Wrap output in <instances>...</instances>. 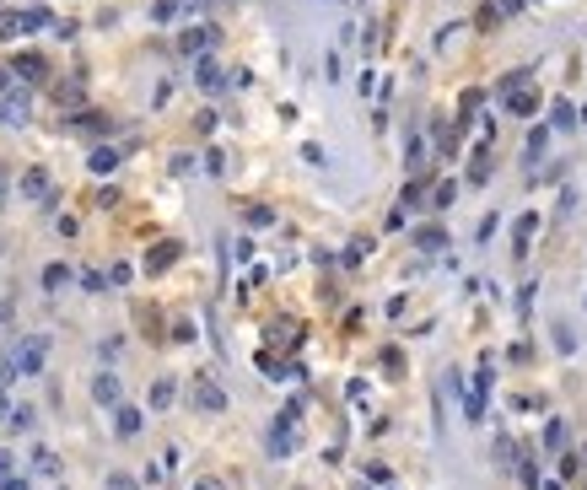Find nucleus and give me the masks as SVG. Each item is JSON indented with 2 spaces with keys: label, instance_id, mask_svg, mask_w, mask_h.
Masks as SVG:
<instances>
[{
  "label": "nucleus",
  "instance_id": "nucleus-1",
  "mask_svg": "<svg viewBox=\"0 0 587 490\" xmlns=\"http://www.w3.org/2000/svg\"><path fill=\"white\" fill-rule=\"evenodd\" d=\"M43 361H49V340H43V334L16 340L11 350H6V361H0V388H11L16 377H38V372H43Z\"/></svg>",
  "mask_w": 587,
  "mask_h": 490
},
{
  "label": "nucleus",
  "instance_id": "nucleus-2",
  "mask_svg": "<svg viewBox=\"0 0 587 490\" xmlns=\"http://www.w3.org/2000/svg\"><path fill=\"white\" fill-rule=\"evenodd\" d=\"M0 124H11V130L27 124V86H16L11 71H0Z\"/></svg>",
  "mask_w": 587,
  "mask_h": 490
},
{
  "label": "nucleus",
  "instance_id": "nucleus-3",
  "mask_svg": "<svg viewBox=\"0 0 587 490\" xmlns=\"http://www.w3.org/2000/svg\"><path fill=\"white\" fill-rule=\"evenodd\" d=\"M485 399H490V355L479 361V372H474V388L464 393V415H469V426H479V420H485Z\"/></svg>",
  "mask_w": 587,
  "mask_h": 490
},
{
  "label": "nucleus",
  "instance_id": "nucleus-4",
  "mask_svg": "<svg viewBox=\"0 0 587 490\" xmlns=\"http://www.w3.org/2000/svg\"><path fill=\"white\" fill-rule=\"evenodd\" d=\"M296 447V431H291V415H281L275 426H269V442H264V453L269 458H286Z\"/></svg>",
  "mask_w": 587,
  "mask_h": 490
},
{
  "label": "nucleus",
  "instance_id": "nucleus-5",
  "mask_svg": "<svg viewBox=\"0 0 587 490\" xmlns=\"http://www.w3.org/2000/svg\"><path fill=\"white\" fill-rule=\"evenodd\" d=\"M113 410H119V415H113V437L135 442V437H140V426H146V415H140L135 405H113Z\"/></svg>",
  "mask_w": 587,
  "mask_h": 490
},
{
  "label": "nucleus",
  "instance_id": "nucleus-6",
  "mask_svg": "<svg viewBox=\"0 0 587 490\" xmlns=\"http://www.w3.org/2000/svg\"><path fill=\"white\" fill-rule=\"evenodd\" d=\"M210 43H216V27H189V33H178V54H189V60L205 54Z\"/></svg>",
  "mask_w": 587,
  "mask_h": 490
},
{
  "label": "nucleus",
  "instance_id": "nucleus-7",
  "mask_svg": "<svg viewBox=\"0 0 587 490\" xmlns=\"http://www.w3.org/2000/svg\"><path fill=\"white\" fill-rule=\"evenodd\" d=\"M92 399H98V405H119L124 399V388H119V377H113V372H98V377H92Z\"/></svg>",
  "mask_w": 587,
  "mask_h": 490
},
{
  "label": "nucleus",
  "instance_id": "nucleus-8",
  "mask_svg": "<svg viewBox=\"0 0 587 490\" xmlns=\"http://www.w3.org/2000/svg\"><path fill=\"white\" fill-rule=\"evenodd\" d=\"M194 75H199V92H210V98H216V92H227V86H221V65L210 60V54H199Z\"/></svg>",
  "mask_w": 587,
  "mask_h": 490
},
{
  "label": "nucleus",
  "instance_id": "nucleus-9",
  "mask_svg": "<svg viewBox=\"0 0 587 490\" xmlns=\"http://www.w3.org/2000/svg\"><path fill=\"white\" fill-rule=\"evenodd\" d=\"M194 405L216 415V410H227V393H221V388H216L210 377H199V382H194Z\"/></svg>",
  "mask_w": 587,
  "mask_h": 490
},
{
  "label": "nucleus",
  "instance_id": "nucleus-10",
  "mask_svg": "<svg viewBox=\"0 0 587 490\" xmlns=\"http://www.w3.org/2000/svg\"><path fill=\"white\" fill-rule=\"evenodd\" d=\"M11 75H27V81H49V65L38 60V54H16V60H11Z\"/></svg>",
  "mask_w": 587,
  "mask_h": 490
},
{
  "label": "nucleus",
  "instance_id": "nucleus-11",
  "mask_svg": "<svg viewBox=\"0 0 587 490\" xmlns=\"http://www.w3.org/2000/svg\"><path fill=\"white\" fill-rule=\"evenodd\" d=\"M415 248H420V254H442V248H447V232H442V226H420Z\"/></svg>",
  "mask_w": 587,
  "mask_h": 490
},
{
  "label": "nucleus",
  "instance_id": "nucleus-12",
  "mask_svg": "<svg viewBox=\"0 0 587 490\" xmlns=\"http://www.w3.org/2000/svg\"><path fill=\"white\" fill-rule=\"evenodd\" d=\"M22 194H27V199H49V178H43V167H27Z\"/></svg>",
  "mask_w": 587,
  "mask_h": 490
},
{
  "label": "nucleus",
  "instance_id": "nucleus-13",
  "mask_svg": "<svg viewBox=\"0 0 587 490\" xmlns=\"http://www.w3.org/2000/svg\"><path fill=\"white\" fill-rule=\"evenodd\" d=\"M178 254H184L178 243H157V248H151V259H146V270H167V264H172Z\"/></svg>",
  "mask_w": 587,
  "mask_h": 490
},
{
  "label": "nucleus",
  "instance_id": "nucleus-14",
  "mask_svg": "<svg viewBox=\"0 0 587 490\" xmlns=\"http://www.w3.org/2000/svg\"><path fill=\"white\" fill-rule=\"evenodd\" d=\"M33 474H43V479H54L60 474V458L49 453V447H33Z\"/></svg>",
  "mask_w": 587,
  "mask_h": 490
},
{
  "label": "nucleus",
  "instance_id": "nucleus-15",
  "mask_svg": "<svg viewBox=\"0 0 587 490\" xmlns=\"http://www.w3.org/2000/svg\"><path fill=\"white\" fill-rule=\"evenodd\" d=\"M566 420H550V426H544V453H566Z\"/></svg>",
  "mask_w": 587,
  "mask_h": 490
},
{
  "label": "nucleus",
  "instance_id": "nucleus-16",
  "mask_svg": "<svg viewBox=\"0 0 587 490\" xmlns=\"http://www.w3.org/2000/svg\"><path fill=\"white\" fill-rule=\"evenodd\" d=\"M550 334H555V350H566V355L576 350V334H571V323H566V318H555V323H550Z\"/></svg>",
  "mask_w": 587,
  "mask_h": 490
},
{
  "label": "nucleus",
  "instance_id": "nucleus-17",
  "mask_svg": "<svg viewBox=\"0 0 587 490\" xmlns=\"http://www.w3.org/2000/svg\"><path fill=\"white\" fill-rule=\"evenodd\" d=\"M550 124H555V130H576V108H571V103H555V108H550Z\"/></svg>",
  "mask_w": 587,
  "mask_h": 490
},
{
  "label": "nucleus",
  "instance_id": "nucleus-18",
  "mask_svg": "<svg viewBox=\"0 0 587 490\" xmlns=\"http://www.w3.org/2000/svg\"><path fill=\"white\" fill-rule=\"evenodd\" d=\"M22 16V33H38V27H49V11L43 6H33V11H16Z\"/></svg>",
  "mask_w": 587,
  "mask_h": 490
},
{
  "label": "nucleus",
  "instance_id": "nucleus-19",
  "mask_svg": "<svg viewBox=\"0 0 587 490\" xmlns=\"http://www.w3.org/2000/svg\"><path fill=\"white\" fill-rule=\"evenodd\" d=\"M544 146H550V130H544V124H539L534 135H528V162H539V157H544Z\"/></svg>",
  "mask_w": 587,
  "mask_h": 490
},
{
  "label": "nucleus",
  "instance_id": "nucleus-20",
  "mask_svg": "<svg viewBox=\"0 0 587 490\" xmlns=\"http://www.w3.org/2000/svg\"><path fill=\"white\" fill-rule=\"evenodd\" d=\"M113 167H119V151H108V146L92 151V172H113Z\"/></svg>",
  "mask_w": 587,
  "mask_h": 490
},
{
  "label": "nucleus",
  "instance_id": "nucleus-21",
  "mask_svg": "<svg viewBox=\"0 0 587 490\" xmlns=\"http://www.w3.org/2000/svg\"><path fill=\"white\" fill-rule=\"evenodd\" d=\"M534 226H539V216H523V221H517V259L528 254V237H534Z\"/></svg>",
  "mask_w": 587,
  "mask_h": 490
},
{
  "label": "nucleus",
  "instance_id": "nucleus-22",
  "mask_svg": "<svg viewBox=\"0 0 587 490\" xmlns=\"http://www.w3.org/2000/svg\"><path fill=\"white\" fill-rule=\"evenodd\" d=\"M517 474H523V485H528V490H539V464H534L528 453L517 458Z\"/></svg>",
  "mask_w": 587,
  "mask_h": 490
},
{
  "label": "nucleus",
  "instance_id": "nucleus-23",
  "mask_svg": "<svg viewBox=\"0 0 587 490\" xmlns=\"http://www.w3.org/2000/svg\"><path fill=\"white\" fill-rule=\"evenodd\" d=\"M507 108L512 113H534V92H507Z\"/></svg>",
  "mask_w": 587,
  "mask_h": 490
},
{
  "label": "nucleus",
  "instance_id": "nucleus-24",
  "mask_svg": "<svg viewBox=\"0 0 587 490\" xmlns=\"http://www.w3.org/2000/svg\"><path fill=\"white\" fill-rule=\"evenodd\" d=\"M119 350H124V340H119V334H108V340L98 345V355H103V367H108V361H119Z\"/></svg>",
  "mask_w": 587,
  "mask_h": 490
},
{
  "label": "nucleus",
  "instance_id": "nucleus-25",
  "mask_svg": "<svg viewBox=\"0 0 587 490\" xmlns=\"http://www.w3.org/2000/svg\"><path fill=\"white\" fill-rule=\"evenodd\" d=\"M167 405H172V382L162 377L157 388H151V410H167Z\"/></svg>",
  "mask_w": 587,
  "mask_h": 490
},
{
  "label": "nucleus",
  "instance_id": "nucleus-26",
  "mask_svg": "<svg viewBox=\"0 0 587 490\" xmlns=\"http://www.w3.org/2000/svg\"><path fill=\"white\" fill-rule=\"evenodd\" d=\"M65 281H71V270H65V264H49V270H43V286H49V291H60Z\"/></svg>",
  "mask_w": 587,
  "mask_h": 490
},
{
  "label": "nucleus",
  "instance_id": "nucleus-27",
  "mask_svg": "<svg viewBox=\"0 0 587 490\" xmlns=\"http://www.w3.org/2000/svg\"><path fill=\"white\" fill-rule=\"evenodd\" d=\"M496 458H502V464H517V447H512V437H507V431L496 437Z\"/></svg>",
  "mask_w": 587,
  "mask_h": 490
},
{
  "label": "nucleus",
  "instance_id": "nucleus-28",
  "mask_svg": "<svg viewBox=\"0 0 587 490\" xmlns=\"http://www.w3.org/2000/svg\"><path fill=\"white\" fill-rule=\"evenodd\" d=\"M6 420H11V431H33V410H11V415H6Z\"/></svg>",
  "mask_w": 587,
  "mask_h": 490
},
{
  "label": "nucleus",
  "instance_id": "nucleus-29",
  "mask_svg": "<svg viewBox=\"0 0 587 490\" xmlns=\"http://www.w3.org/2000/svg\"><path fill=\"white\" fill-rule=\"evenodd\" d=\"M151 16H157V22H172V16H178V0H157V6H151Z\"/></svg>",
  "mask_w": 587,
  "mask_h": 490
},
{
  "label": "nucleus",
  "instance_id": "nucleus-30",
  "mask_svg": "<svg viewBox=\"0 0 587 490\" xmlns=\"http://www.w3.org/2000/svg\"><path fill=\"white\" fill-rule=\"evenodd\" d=\"M205 167H210V178H221V172H227V157H221V151H210Z\"/></svg>",
  "mask_w": 587,
  "mask_h": 490
},
{
  "label": "nucleus",
  "instance_id": "nucleus-31",
  "mask_svg": "<svg viewBox=\"0 0 587 490\" xmlns=\"http://www.w3.org/2000/svg\"><path fill=\"white\" fill-rule=\"evenodd\" d=\"M269 221H275V216H269L264 205H254V210H248V226H269Z\"/></svg>",
  "mask_w": 587,
  "mask_h": 490
},
{
  "label": "nucleus",
  "instance_id": "nucleus-32",
  "mask_svg": "<svg viewBox=\"0 0 587 490\" xmlns=\"http://www.w3.org/2000/svg\"><path fill=\"white\" fill-rule=\"evenodd\" d=\"M453 199H458V184H442V189H437V210H442V205H453Z\"/></svg>",
  "mask_w": 587,
  "mask_h": 490
},
{
  "label": "nucleus",
  "instance_id": "nucleus-33",
  "mask_svg": "<svg viewBox=\"0 0 587 490\" xmlns=\"http://www.w3.org/2000/svg\"><path fill=\"white\" fill-rule=\"evenodd\" d=\"M108 490H135V479L130 474H108Z\"/></svg>",
  "mask_w": 587,
  "mask_h": 490
},
{
  "label": "nucleus",
  "instance_id": "nucleus-34",
  "mask_svg": "<svg viewBox=\"0 0 587 490\" xmlns=\"http://www.w3.org/2000/svg\"><path fill=\"white\" fill-rule=\"evenodd\" d=\"M0 490H27V474H11V479H0Z\"/></svg>",
  "mask_w": 587,
  "mask_h": 490
},
{
  "label": "nucleus",
  "instance_id": "nucleus-35",
  "mask_svg": "<svg viewBox=\"0 0 587 490\" xmlns=\"http://www.w3.org/2000/svg\"><path fill=\"white\" fill-rule=\"evenodd\" d=\"M0 323H11V302H0Z\"/></svg>",
  "mask_w": 587,
  "mask_h": 490
},
{
  "label": "nucleus",
  "instance_id": "nucleus-36",
  "mask_svg": "<svg viewBox=\"0 0 587 490\" xmlns=\"http://www.w3.org/2000/svg\"><path fill=\"white\" fill-rule=\"evenodd\" d=\"M6 415H11V405H6V388H0V420H6Z\"/></svg>",
  "mask_w": 587,
  "mask_h": 490
},
{
  "label": "nucleus",
  "instance_id": "nucleus-37",
  "mask_svg": "<svg viewBox=\"0 0 587 490\" xmlns=\"http://www.w3.org/2000/svg\"><path fill=\"white\" fill-rule=\"evenodd\" d=\"M0 474H11V453H0Z\"/></svg>",
  "mask_w": 587,
  "mask_h": 490
},
{
  "label": "nucleus",
  "instance_id": "nucleus-38",
  "mask_svg": "<svg viewBox=\"0 0 587 490\" xmlns=\"http://www.w3.org/2000/svg\"><path fill=\"white\" fill-rule=\"evenodd\" d=\"M0 199H6V172H0Z\"/></svg>",
  "mask_w": 587,
  "mask_h": 490
},
{
  "label": "nucleus",
  "instance_id": "nucleus-39",
  "mask_svg": "<svg viewBox=\"0 0 587 490\" xmlns=\"http://www.w3.org/2000/svg\"><path fill=\"white\" fill-rule=\"evenodd\" d=\"M194 490H216V485H210V479H205V485H194Z\"/></svg>",
  "mask_w": 587,
  "mask_h": 490
},
{
  "label": "nucleus",
  "instance_id": "nucleus-40",
  "mask_svg": "<svg viewBox=\"0 0 587 490\" xmlns=\"http://www.w3.org/2000/svg\"><path fill=\"white\" fill-rule=\"evenodd\" d=\"M582 124H587V108H582Z\"/></svg>",
  "mask_w": 587,
  "mask_h": 490
},
{
  "label": "nucleus",
  "instance_id": "nucleus-41",
  "mask_svg": "<svg viewBox=\"0 0 587 490\" xmlns=\"http://www.w3.org/2000/svg\"><path fill=\"white\" fill-rule=\"evenodd\" d=\"M582 307H587V302H582Z\"/></svg>",
  "mask_w": 587,
  "mask_h": 490
}]
</instances>
